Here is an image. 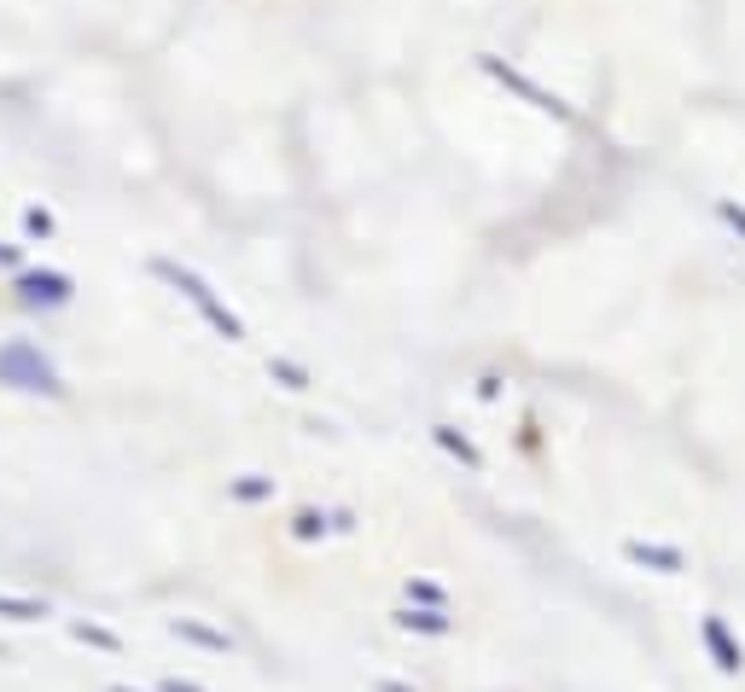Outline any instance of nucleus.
Instances as JSON below:
<instances>
[{
	"label": "nucleus",
	"mask_w": 745,
	"mask_h": 692,
	"mask_svg": "<svg viewBox=\"0 0 745 692\" xmlns=\"http://www.w3.org/2000/svg\"><path fill=\"white\" fill-rule=\"evenodd\" d=\"M151 274H158L164 286H175V291H182V297L193 303V309H198L204 320H210V326L222 332L227 344H245V320H239V315H234V309H227V303L210 291V279H198L187 263H169V256H151Z\"/></svg>",
	"instance_id": "obj_1"
},
{
	"label": "nucleus",
	"mask_w": 745,
	"mask_h": 692,
	"mask_svg": "<svg viewBox=\"0 0 745 692\" xmlns=\"http://www.w3.org/2000/svg\"><path fill=\"white\" fill-rule=\"evenodd\" d=\"M0 384H7V391H23V396H65L59 367L47 362L41 344H30V338L0 344Z\"/></svg>",
	"instance_id": "obj_2"
},
{
	"label": "nucleus",
	"mask_w": 745,
	"mask_h": 692,
	"mask_svg": "<svg viewBox=\"0 0 745 692\" xmlns=\"http://www.w3.org/2000/svg\"><path fill=\"white\" fill-rule=\"evenodd\" d=\"M478 70H490V76H496V82H501V88H512V93H519V99H530V106H536V111H548V117H559V122H571V106H565V99H559V93H548L542 82H530V76H525V70H512V65H501L496 53H478Z\"/></svg>",
	"instance_id": "obj_3"
},
{
	"label": "nucleus",
	"mask_w": 745,
	"mask_h": 692,
	"mask_svg": "<svg viewBox=\"0 0 745 692\" xmlns=\"http://www.w3.org/2000/svg\"><path fill=\"white\" fill-rule=\"evenodd\" d=\"M70 291H76V279L70 274H53V268H23L18 274V297L30 303H47V309H59V303H70Z\"/></svg>",
	"instance_id": "obj_4"
},
{
	"label": "nucleus",
	"mask_w": 745,
	"mask_h": 692,
	"mask_svg": "<svg viewBox=\"0 0 745 692\" xmlns=\"http://www.w3.org/2000/svg\"><path fill=\"white\" fill-rule=\"evenodd\" d=\"M699 640H705V652H710V663H716L723 675H739V670H745V646L728 634L723 617H705V623H699Z\"/></svg>",
	"instance_id": "obj_5"
},
{
	"label": "nucleus",
	"mask_w": 745,
	"mask_h": 692,
	"mask_svg": "<svg viewBox=\"0 0 745 692\" xmlns=\"http://www.w3.org/2000/svg\"><path fill=\"white\" fill-rule=\"evenodd\" d=\"M624 558H629V565H647V571H658V576H676V571H687V558H682V547H653V542H624Z\"/></svg>",
	"instance_id": "obj_6"
},
{
	"label": "nucleus",
	"mask_w": 745,
	"mask_h": 692,
	"mask_svg": "<svg viewBox=\"0 0 745 692\" xmlns=\"http://www.w3.org/2000/svg\"><path fill=\"white\" fill-rule=\"evenodd\" d=\"M396 629H408V634H454V623L443 617V611H431V605H402Z\"/></svg>",
	"instance_id": "obj_7"
},
{
	"label": "nucleus",
	"mask_w": 745,
	"mask_h": 692,
	"mask_svg": "<svg viewBox=\"0 0 745 692\" xmlns=\"http://www.w3.org/2000/svg\"><path fill=\"white\" fill-rule=\"evenodd\" d=\"M182 640H193V646H204V652H234V634H222V629H204V623H193V617H175L169 623Z\"/></svg>",
	"instance_id": "obj_8"
},
{
	"label": "nucleus",
	"mask_w": 745,
	"mask_h": 692,
	"mask_svg": "<svg viewBox=\"0 0 745 692\" xmlns=\"http://www.w3.org/2000/svg\"><path fill=\"white\" fill-rule=\"evenodd\" d=\"M0 617H12V623H41V617H53V605L36 600V594H0Z\"/></svg>",
	"instance_id": "obj_9"
},
{
	"label": "nucleus",
	"mask_w": 745,
	"mask_h": 692,
	"mask_svg": "<svg viewBox=\"0 0 745 692\" xmlns=\"http://www.w3.org/2000/svg\"><path fill=\"white\" fill-rule=\"evenodd\" d=\"M431 437H437V448H449L454 459H460V466H472V472H483V454L467 443V437H460V431L454 425H431Z\"/></svg>",
	"instance_id": "obj_10"
},
{
	"label": "nucleus",
	"mask_w": 745,
	"mask_h": 692,
	"mask_svg": "<svg viewBox=\"0 0 745 692\" xmlns=\"http://www.w3.org/2000/svg\"><path fill=\"white\" fill-rule=\"evenodd\" d=\"M268 378H280L286 391H310V373H303L297 362H286V355H268Z\"/></svg>",
	"instance_id": "obj_11"
},
{
	"label": "nucleus",
	"mask_w": 745,
	"mask_h": 692,
	"mask_svg": "<svg viewBox=\"0 0 745 692\" xmlns=\"http://www.w3.org/2000/svg\"><path fill=\"white\" fill-rule=\"evenodd\" d=\"M70 634L82 640V646H99V652H122V640L111 629H99V623H70Z\"/></svg>",
	"instance_id": "obj_12"
},
{
	"label": "nucleus",
	"mask_w": 745,
	"mask_h": 692,
	"mask_svg": "<svg viewBox=\"0 0 745 692\" xmlns=\"http://www.w3.org/2000/svg\"><path fill=\"white\" fill-rule=\"evenodd\" d=\"M227 495H234V501H268L274 495V477H239V483H227Z\"/></svg>",
	"instance_id": "obj_13"
},
{
	"label": "nucleus",
	"mask_w": 745,
	"mask_h": 692,
	"mask_svg": "<svg viewBox=\"0 0 745 692\" xmlns=\"http://www.w3.org/2000/svg\"><path fill=\"white\" fill-rule=\"evenodd\" d=\"M53 210H41V204H30V210H23V234H30V239H53Z\"/></svg>",
	"instance_id": "obj_14"
},
{
	"label": "nucleus",
	"mask_w": 745,
	"mask_h": 692,
	"mask_svg": "<svg viewBox=\"0 0 745 692\" xmlns=\"http://www.w3.org/2000/svg\"><path fill=\"white\" fill-rule=\"evenodd\" d=\"M332 524H326V512H297V524H292V535L297 542H315V535H326Z\"/></svg>",
	"instance_id": "obj_15"
},
{
	"label": "nucleus",
	"mask_w": 745,
	"mask_h": 692,
	"mask_svg": "<svg viewBox=\"0 0 745 692\" xmlns=\"http://www.w3.org/2000/svg\"><path fill=\"white\" fill-rule=\"evenodd\" d=\"M408 600H420L431 611H443V587H431V582H408Z\"/></svg>",
	"instance_id": "obj_16"
},
{
	"label": "nucleus",
	"mask_w": 745,
	"mask_h": 692,
	"mask_svg": "<svg viewBox=\"0 0 745 692\" xmlns=\"http://www.w3.org/2000/svg\"><path fill=\"white\" fill-rule=\"evenodd\" d=\"M716 216H723V221L734 227V234H745V210H739V204H728V198H723V204H716Z\"/></svg>",
	"instance_id": "obj_17"
},
{
	"label": "nucleus",
	"mask_w": 745,
	"mask_h": 692,
	"mask_svg": "<svg viewBox=\"0 0 745 692\" xmlns=\"http://www.w3.org/2000/svg\"><path fill=\"white\" fill-rule=\"evenodd\" d=\"M164 692H204L198 681H182V675H175V681H164Z\"/></svg>",
	"instance_id": "obj_18"
},
{
	"label": "nucleus",
	"mask_w": 745,
	"mask_h": 692,
	"mask_svg": "<svg viewBox=\"0 0 745 692\" xmlns=\"http://www.w3.org/2000/svg\"><path fill=\"white\" fill-rule=\"evenodd\" d=\"M18 256H23L18 245H0V268H18Z\"/></svg>",
	"instance_id": "obj_19"
},
{
	"label": "nucleus",
	"mask_w": 745,
	"mask_h": 692,
	"mask_svg": "<svg viewBox=\"0 0 745 692\" xmlns=\"http://www.w3.org/2000/svg\"><path fill=\"white\" fill-rule=\"evenodd\" d=\"M373 692H414V686H402V681H373Z\"/></svg>",
	"instance_id": "obj_20"
},
{
	"label": "nucleus",
	"mask_w": 745,
	"mask_h": 692,
	"mask_svg": "<svg viewBox=\"0 0 745 692\" xmlns=\"http://www.w3.org/2000/svg\"><path fill=\"white\" fill-rule=\"evenodd\" d=\"M111 692H135V686H111Z\"/></svg>",
	"instance_id": "obj_21"
}]
</instances>
